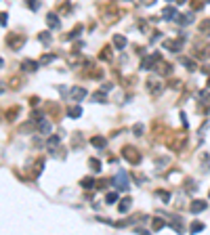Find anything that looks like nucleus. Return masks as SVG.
<instances>
[{
	"label": "nucleus",
	"mask_w": 210,
	"mask_h": 235,
	"mask_svg": "<svg viewBox=\"0 0 210 235\" xmlns=\"http://www.w3.org/2000/svg\"><path fill=\"white\" fill-rule=\"evenodd\" d=\"M92 145H97V147H105V139H101V137H95V139H92Z\"/></svg>",
	"instance_id": "nucleus-10"
},
{
	"label": "nucleus",
	"mask_w": 210,
	"mask_h": 235,
	"mask_svg": "<svg viewBox=\"0 0 210 235\" xmlns=\"http://www.w3.org/2000/svg\"><path fill=\"white\" fill-rule=\"evenodd\" d=\"M6 42H8V44L13 46V50H17V48H19V44L23 42V36H11V38H8Z\"/></svg>",
	"instance_id": "nucleus-2"
},
{
	"label": "nucleus",
	"mask_w": 210,
	"mask_h": 235,
	"mask_svg": "<svg viewBox=\"0 0 210 235\" xmlns=\"http://www.w3.org/2000/svg\"><path fill=\"white\" fill-rule=\"evenodd\" d=\"M105 202H107V204H114V202H116V193H107Z\"/></svg>",
	"instance_id": "nucleus-15"
},
{
	"label": "nucleus",
	"mask_w": 210,
	"mask_h": 235,
	"mask_svg": "<svg viewBox=\"0 0 210 235\" xmlns=\"http://www.w3.org/2000/svg\"><path fill=\"white\" fill-rule=\"evenodd\" d=\"M90 168H92L95 172H99V170H101V166H99V160H90Z\"/></svg>",
	"instance_id": "nucleus-13"
},
{
	"label": "nucleus",
	"mask_w": 210,
	"mask_h": 235,
	"mask_svg": "<svg viewBox=\"0 0 210 235\" xmlns=\"http://www.w3.org/2000/svg\"><path fill=\"white\" fill-rule=\"evenodd\" d=\"M84 94H86V91H84V88H74V91H72V97H74L76 101H80Z\"/></svg>",
	"instance_id": "nucleus-5"
},
{
	"label": "nucleus",
	"mask_w": 210,
	"mask_h": 235,
	"mask_svg": "<svg viewBox=\"0 0 210 235\" xmlns=\"http://www.w3.org/2000/svg\"><path fill=\"white\" fill-rule=\"evenodd\" d=\"M46 21H48V25H50L53 30H55V27H59V21H57V17H55V15H48V17H46Z\"/></svg>",
	"instance_id": "nucleus-7"
},
{
	"label": "nucleus",
	"mask_w": 210,
	"mask_h": 235,
	"mask_svg": "<svg viewBox=\"0 0 210 235\" xmlns=\"http://www.w3.org/2000/svg\"><path fill=\"white\" fill-rule=\"evenodd\" d=\"M174 13H176L174 8H164V17H166V19H172V17H174Z\"/></svg>",
	"instance_id": "nucleus-11"
},
{
	"label": "nucleus",
	"mask_w": 210,
	"mask_h": 235,
	"mask_svg": "<svg viewBox=\"0 0 210 235\" xmlns=\"http://www.w3.org/2000/svg\"><path fill=\"white\" fill-rule=\"evenodd\" d=\"M130 208V197H124V202L120 204V212H126Z\"/></svg>",
	"instance_id": "nucleus-8"
},
{
	"label": "nucleus",
	"mask_w": 210,
	"mask_h": 235,
	"mask_svg": "<svg viewBox=\"0 0 210 235\" xmlns=\"http://www.w3.org/2000/svg\"><path fill=\"white\" fill-rule=\"evenodd\" d=\"M202 229H204L202 223H193V225H191V231H202Z\"/></svg>",
	"instance_id": "nucleus-17"
},
{
	"label": "nucleus",
	"mask_w": 210,
	"mask_h": 235,
	"mask_svg": "<svg viewBox=\"0 0 210 235\" xmlns=\"http://www.w3.org/2000/svg\"><path fill=\"white\" fill-rule=\"evenodd\" d=\"M206 208V202H193L191 204V212H202Z\"/></svg>",
	"instance_id": "nucleus-4"
},
{
	"label": "nucleus",
	"mask_w": 210,
	"mask_h": 235,
	"mask_svg": "<svg viewBox=\"0 0 210 235\" xmlns=\"http://www.w3.org/2000/svg\"><path fill=\"white\" fill-rule=\"evenodd\" d=\"M200 30H202L204 34H208V32H210V21H208V19H206V21H204V23L200 25Z\"/></svg>",
	"instance_id": "nucleus-12"
},
{
	"label": "nucleus",
	"mask_w": 210,
	"mask_h": 235,
	"mask_svg": "<svg viewBox=\"0 0 210 235\" xmlns=\"http://www.w3.org/2000/svg\"><path fill=\"white\" fill-rule=\"evenodd\" d=\"M116 185H118V187H128V179H126L124 172H120V174L116 176Z\"/></svg>",
	"instance_id": "nucleus-3"
},
{
	"label": "nucleus",
	"mask_w": 210,
	"mask_h": 235,
	"mask_svg": "<svg viewBox=\"0 0 210 235\" xmlns=\"http://www.w3.org/2000/svg\"><path fill=\"white\" fill-rule=\"evenodd\" d=\"M69 116H72V118H78V116H80V107H72V109H69Z\"/></svg>",
	"instance_id": "nucleus-14"
},
{
	"label": "nucleus",
	"mask_w": 210,
	"mask_h": 235,
	"mask_svg": "<svg viewBox=\"0 0 210 235\" xmlns=\"http://www.w3.org/2000/svg\"><path fill=\"white\" fill-rule=\"evenodd\" d=\"M141 130H143V126H141V124H137V126H134V135H143Z\"/></svg>",
	"instance_id": "nucleus-19"
},
{
	"label": "nucleus",
	"mask_w": 210,
	"mask_h": 235,
	"mask_svg": "<svg viewBox=\"0 0 210 235\" xmlns=\"http://www.w3.org/2000/svg\"><path fill=\"white\" fill-rule=\"evenodd\" d=\"M23 69H30V71H34V69H36V63H34V61H23Z\"/></svg>",
	"instance_id": "nucleus-9"
},
{
	"label": "nucleus",
	"mask_w": 210,
	"mask_h": 235,
	"mask_svg": "<svg viewBox=\"0 0 210 235\" xmlns=\"http://www.w3.org/2000/svg\"><path fill=\"white\" fill-rule=\"evenodd\" d=\"M114 44H116L118 48L126 46V38H124V36H114Z\"/></svg>",
	"instance_id": "nucleus-6"
},
{
	"label": "nucleus",
	"mask_w": 210,
	"mask_h": 235,
	"mask_svg": "<svg viewBox=\"0 0 210 235\" xmlns=\"http://www.w3.org/2000/svg\"><path fill=\"white\" fill-rule=\"evenodd\" d=\"M162 227H164V221L156 218V221H153V229H162Z\"/></svg>",
	"instance_id": "nucleus-16"
},
{
	"label": "nucleus",
	"mask_w": 210,
	"mask_h": 235,
	"mask_svg": "<svg viewBox=\"0 0 210 235\" xmlns=\"http://www.w3.org/2000/svg\"><path fill=\"white\" fill-rule=\"evenodd\" d=\"M92 183H95L92 179H84V181H82V185H84V187H92Z\"/></svg>",
	"instance_id": "nucleus-18"
},
{
	"label": "nucleus",
	"mask_w": 210,
	"mask_h": 235,
	"mask_svg": "<svg viewBox=\"0 0 210 235\" xmlns=\"http://www.w3.org/2000/svg\"><path fill=\"white\" fill-rule=\"evenodd\" d=\"M122 153H124L126 160H130L132 164H137V162H139V151H137L134 147H124V151H122Z\"/></svg>",
	"instance_id": "nucleus-1"
}]
</instances>
